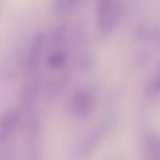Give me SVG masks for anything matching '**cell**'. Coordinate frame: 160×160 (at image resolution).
I'll return each instance as SVG.
<instances>
[{"label":"cell","mask_w":160,"mask_h":160,"mask_svg":"<svg viewBox=\"0 0 160 160\" xmlns=\"http://www.w3.org/2000/svg\"><path fill=\"white\" fill-rule=\"evenodd\" d=\"M122 12L121 0H98L96 16L102 36H108L118 23Z\"/></svg>","instance_id":"6da1fadb"},{"label":"cell","mask_w":160,"mask_h":160,"mask_svg":"<svg viewBox=\"0 0 160 160\" xmlns=\"http://www.w3.org/2000/svg\"><path fill=\"white\" fill-rule=\"evenodd\" d=\"M42 45H43V39H42V34H36L31 40L28 56H27L26 68L28 71H34L36 67H38L41 52H42Z\"/></svg>","instance_id":"7a4b0ae2"},{"label":"cell","mask_w":160,"mask_h":160,"mask_svg":"<svg viewBox=\"0 0 160 160\" xmlns=\"http://www.w3.org/2000/svg\"><path fill=\"white\" fill-rule=\"evenodd\" d=\"M73 109L78 115L84 116L88 113L92 108V98L87 91L78 90L75 92L72 100Z\"/></svg>","instance_id":"3957f363"},{"label":"cell","mask_w":160,"mask_h":160,"mask_svg":"<svg viewBox=\"0 0 160 160\" xmlns=\"http://www.w3.org/2000/svg\"><path fill=\"white\" fill-rule=\"evenodd\" d=\"M18 114L17 112H10L2 120L0 124V142L6 140L14 131L18 123Z\"/></svg>","instance_id":"277c9868"},{"label":"cell","mask_w":160,"mask_h":160,"mask_svg":"<svg viewBox=\"0 0 160 160\" xmlns=\"http://www.w3.org/2000/svg\"><path fill=\"white\" fill-rule=\"evenodd\" d=\"M66 59L65 55L61 52H56L49 56L48 64L51 68L58 69L62 66Z\"/></svg>","instance_id":"5b68a950"},{"label":"cell","mask_w":160,"mask_h":160,"mask_svg":"<svg viewBox=\"0 0 160 160\" xmlns=\"http://www.w3.org/2000/svg\"><path fill=\"white\" fill-rule=\"evenodd\" d=\"M79 2L80 0H58V6L63 9H72L78 6Z\"/></svg>","instance_id":"8992f818"}]
</instances>
